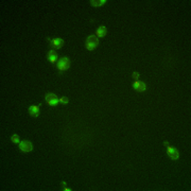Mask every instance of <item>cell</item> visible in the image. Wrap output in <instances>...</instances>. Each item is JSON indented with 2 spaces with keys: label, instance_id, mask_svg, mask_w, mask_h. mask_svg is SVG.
Wrapping results in <instances>:
<instances>
[{
  "label": "cell",
  "instance_id": "obj_15",
  "mask_svg": "<svg viewBox=\"0 0 191 191\" xmlns=\"http://www.w3.org/2000/svg\"><path fill=\"white\" fill-rule=\"evenodd\" d=\"M164 146H169V143H168V142H167V141H164Z\"/></svg>",
  "mask_w": 191,
  "mask_h": 191
},
{
  "label": "cell",
  "instance_id": "obj_12",
  "mask_svg": "<svg viewBox=\"0 0 191 191\" xmlns=\"http://www.w3.org/2000/svg\"><path fill=\"white\" fill-rule=\"evenodd\" d=\"M11 140L13 141L14 143H19V141H20V138H19V135H17V134H14L12 137H11Z\"/></svg>",
  "mask_w": 191,
  "mask_h": 191
},
{
  "label": "cell",
  "instance_id": "obj_4",
  "mask_svg": "<svg viewBox=\"0 0 191 191\" xmlns=\"http://www.w3.org/2000/svg\"><path fill=\"white\" fill-rule=\"evenodd\" d=\"M19 149H20L21 152L28 153V152H31L32 150H33V144L28 140L21 141V142L19 143Z\"/></svg>",
  "mask_w": 191,
  "mask_h": 191
},
{
  "label": "cell",
  "instance_id": "obj_2",
  "mask_svg": "<svg viewBox=\"0 0 191 191\" xmlns=\"http://www.w3.org/2000/svg\"><path fill=\"white\" fill-rule=\"evenodd\" d=\"M45 99H46V102H47L50 106H56L58 102H60V100H58V98L56 97V95L51 93H47L45 97Z\"/></svg>",
  "mask_w": 191,
  "mask_h": 191
},
{
  "label": "cell",
  "instance_id": "obj_8",
  "mask_svg": "<svg viewBox=\"0 0 191 191\" xmlns=\"http://www.w3.org/2000/svg\"><path fill=\"white\" fill-rule=\"evenodd\" d=\"M47 58L50 63H52V64L55 63L56 60H57V53H56L54 50H50L47 54Z\"/></svg>",
  "mask_w": 191,
  "mask_h": 191
},
{
  "label": "cell",
  "instance_id": "obj_11",
  "mask_svg": "<svg viewBox=\"0 0 191 191\" xmlns=\"http://www.w3.org/2000/svg\"><path fill=\"white\" fill-rule=\"evenodd\" d=\"M106 3L105 0H91L90 1V4L93 6H102Z\"/></svg>",
  "mask_w": 191,
  "mask_h": 191
},
{
  "label": "cell",
  "instance_id": "obj_10",
  "mask_svg": "<svg viewBox=\"0 0 191 191\" xmlns=\"http://www.w3.org/2000/svg\"><path fill=\"white\" fill-rule=\"evenodd\" d=\"M106 27L101 26L99 27V29L97 30V37H104L106 35Z\"/></svg>",
  "mask_w": 191,
  "mask_h": 191
},
{
  "label": "cell",
  "instance_id": "obj_6",
  "mask_svg": "<svg viewBox=\"0 0 191 191\" xmlns=\"http://www.w3.org/2000/svg\"><path fill=\"white\" fill-rule=\"evenodd\" d=\"M133 88L138 91V93H143L146 90V85L144 82H141V81H136L134 84H133Z\"/></svg>",
  "mask_w": 191,
  "mask_h": 191
},
{
  "label": "cell",
  "instance_id": "obj_14",
  "mask_svg": "<svg viewBox=\"0 0 191 191\" xmlns=\"http://www.w3.org/2000/svg\"><path fill=\"white\" fill-rule=\"evenodd\" d=\"M133 79H135V80L139 79V73H138V72H134V73H133Z\"/></svg>",
  "mask_w": 191,
  "mask_h": 191
},
{
  "label": "cell",
  "instance_id": "obj_9",
  "mask_svg": "<svg viewBox=\"0 0 191 191\" xmlns=\"http://www.w3.org/2000/svg\"><path fill=\"white\" fill-rule=\"evenodd\" d=\"M29 114L32 117H38L39 116V106L32 105L29 107Z\"/></svg>",
  "mask_w": 191,
  "mask_h": 191
},
{
  "label": "cell",
  "instance_id": "obj_13",
  "mask_svg": "<svg viewBox=\"0 0 191 191\" xmlns=\"http://www.w3.org/2000/svg\"><path fill=\"white\" fill-rule=\"evenodd\" d=\"M60 102H61L62 104H68L69 99L67 98V97H62V98L60 99Z\"/></svg>",
  "mask_w": 191,
  "mask_h": 191
},
{
  "label": "cell",
  "instance_id": "obj_7",
  "mask_svg": "<svg viewBox=\"0 0 191 191\" xmlns=\"http://www.w3.org/2000/svg\"><path fill=\"white\" fill-rule=\"evenodd\" d=\"M50 46L53 49H61L64 46V40L61 38H53L50 40Z\"/></svg>",
  "mask_w": 191,
  "mask_h": 191
},
{
  "label": "cell",
  "instance_id": "obj_1",
  "mask_svg": "<svg viewBox=\"0 0 191 191\" xmlns=\"http://www.w3.org/2000/svg\"><path fill=\"white\" fill-rule=\"evenodd\" d=\"M99 45V39L98 37L95 35H90L88 36V38L86 39V49L89 51H93L95 50V48L98 47Z\"/></svg>",
  "mask_w": 191,
  "mask_h": 191
},
{
  "label": "cell",
  "instance_id": "obj_3",
  "mask_svg": "<svg viewBox=\"0 0 191 191\" xmlns=\"http://www.w3.org/2000/svg\"><path fill=\"white\" fill-rule=\"evenodd\" d=\"M70 67V61H69L68 57H62L57 63V68L61 70V71H65Z\"/></svg>",
  "mask_w": 191,
  "mask_h": 191
},
{
  "label": "cell",
  "instance_id": "obj_5",
  "mask_svg": "<svg viewBox=\"0 0 191 191\" xmlns=\"http://www.w3.org/2000/svg\"><path fill=\"white\" fill-rule=\"evenodd\" d=\"M167 153L172 160H176V159H178V157H180V152H178V150L173 148V146H168Z\"/></svg>",
  "mask_w": 191,
  "mask_h": 191
}]
</instances>
